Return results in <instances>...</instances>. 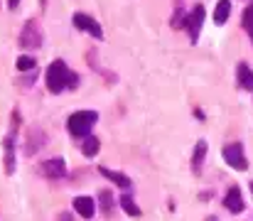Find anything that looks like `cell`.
<instances>
[{"label":"cell","mask_w":253,"mask_h":221,"mask_svg":"<svg viewBox=\"0 0 253 221\" xmlns=\"http://www.w3.org/2000/svg\"><path fill=\"white\" fill-rule=\"evenodd\" d=\"M44 84H47V88H49L52 93H62V91H67V88H77L79 76L72 72L62 59H57V62H52V64L47 67Z\"/></svg>","instance_id":"6da1fadb"},{"label":"cell","mask_w":253,"mask_h":221,"mask_svg":"<svg viewBox=\"0 0 253 221\" xmlns=\"http://www.w3.org/2000/svg\"><path fill=\"white\" fill-rule=\"evenodd\" d=\"M96 121H98V113H96V111H77V113H72V116H69L67 128H69V133H72V135L84 138V135L91 133V128L96 126Z\"/></svg>","instance_id":"7a4b0ae2"},{"label":"cell","mask_w":253,"mask_h":221,"mask_svg":"<svg viewBox=\"0 0 253 221\" xmlns=\"http://www.w3.org/2000/svg\"><path fill=\"white\" fill-rule=\"evenodd\" d=\"M224 160L229 162V167H234V170H239V172H244V170L249 167L241 143H231V145L224 147Z\"/></svg>","instance_id":"3957f363"},{"label":"cell","mask_w":253,"mask_h":221,"mask_svg":"<svg viewBox=\"0 0 253 221\" xmlns=\"http://www.w3.org/2000/svg\"><path fill=\"white\" fill-rule=\"evenodd\" d=\"M74 25H77V30L88 32L91 37H96V40H103V30H101V25H98L93 17L84 15V12H77V15H74Z\"/></svg>","instance_id":"277c9868"},{"label":"cell","mask_w":253,"mask_h":221,"mask_svg":"<svg viewBox=\"0 0 253 221\" xmlns=\"http://www.w3.org/2000/svg\"><path fill=\"white\" fill-rule=\"evenodd\" d=\"M42 32L37 30V25L30 20L27 25H25V30H22V35H20V44L22 47H27V49H35V47H42Z\"/></svg>","instance_id":"5b68a950"},{"label":"cell","mask_w":253,"mask_h":221,"mask_svg":"<svg viewBox=\"0 0 253 221\" xmlns=\"http://www.w3.org/2000/svg\"><path fill=\"white\" fill-rule=\"evenodd\" d=\"M202 22H204V7L202 5H197L192 12H189V17H187V30H189V37H192V42H197V37H199V30H202Z\"/></svg>","instance_id":"8992f818"},{"label":"cell","mask_w":253,"mask_h":221,"mask_svg":"<svg viewBox=\"0 0 253 221\" xmlns=\"http://www.w3.org/2000/svg\"><path fill=\"white\" fill-rule=\"evenodd\" d=\"M42 172H44V177H49V179H59V177H64L67 165H64L62 157H52V160L42 162Z\"/></svg>","instance_id":"52a82bcc"},{"label":"cell","mask_w":253,"mask_h":221,"mask_svg":"<svg viewBox=\"0 0 253 221\" xmlns=\"http://www.w3.org/2000/svg\"><path fill=\"white\" fill-rule=\"evenodd\" d=\"M224 204H226V209H229V212H234V214L244 212V197H241L239 187H231V189L226 192V197H224Z\"/></svg>","instance_id":"ba28073f"},{"label":"cell","mask_w":253,"mask_h":221,"mask_svg":"<svg viewBox=\"0 0 253 221\" xmlns=\"http://www.w3.org/2000/svg\"><path fill=\"white\" fill-rule=\"evenodd\" d=\"M74 212H77L79 217H84V219H91V217L96 214V204H93L91 197H77V199H74Z\"/></svg>","instance_id":"9c48e42d"},{"label":"cell","mask_w":253,"mask_h":221,"mask_svg":"<svg viewBox=\"0 0 253 221\" xmlns=\"http://www.w3.org/2000/svg\"><path fill=\"white\" fill-rule=\"evenodd\" d=\"M229 15H231V0H219V5L214 10V22L216 25H224L229 20Z\"/></svg>","instance_id":"30bf717a"},{"label":"cell","mask_w":253,"mask_h":221,"mask_svg":"<svg viewBox=\"0 0 253 221\" xmlns=\"http://www.w3.org/2000/svg\"><path fill=\"white\" fill-rule=\"evenodd\" d=\"M98 172H101L106 179L116 182L118 187H130V179H128L126 175H121V172H113V170H108V167H98Z\"/></svg>","instance_id":"8fae6325"},{"label":"cell","mask_w":253,"mask_h":221,"mask_svg":"<svg viewBox=\"0 0 253 221\" xmlns=\"http://www.w3.org/2000/svg\"><path fill=\"white\" fill-rule=\"evenodd\" d=\"M239 86L241 88H253V74L246 64H239Z\"/></svg>","instance_id":"7c38bea8"},{"label":"cell","mask_w":253,"mask_h":221,"mask_svg":"<svg viewBox=\"0 0 253 221\" xmlns=\"http://www.w3.org/2000/svg\"><path fill=\"white\" fill-rule=\"evenodd\" d=\"M204 155H207V143H204V140H199V145H197V150H194V160H192V170H194V172H199V170H202Z\"/></svg>","instance_id":"4fadbf2b"},{"label":"cell","mask_w":253,"mask_h":221,"mask_svg":"<svg viewBox=\"0 0 253 221\" xmlns=\"http://www.w3.org/2000/svg\"><path fill=\"white\" fill-rule=\"evenodd\" d=\"M5 170L12 172L15 170V155H12V135L5 138Z\"/></svg>","instance_id":"5bb4252c"},{"label":"cell","mask_w":253,"mask_h":221,"mask_svg":"<svg viewBox=\"0 0 253 221\" xmlns=\"http://www.w3.org/2000/svg\"><path fill=\"white\" fill-rule=\"evenodd\" d=\"M98 147H101V140H98V138H86L82 150H84L86 157H93V155L98 152Z\"/></svg>","instance_id":"9a60e30c"},{"label":"cell","mask_w":253,"mask_h":221,"mask_svg":"<svg viewBox=\"0 0 253 221\" xmlns=\"http://www.w3.org/2000/svg\"><path fill=\"white\" fill-rule=\"evenodd\" d=\"M121 209H123L126 214H130V217H140V209L135 207V202H133L130 197H123V199H121Z\"/></svg>","instance_id":"2e32d148"},{"label":"cell","mask_w":253,"mask_h":221,"mask_svg":"<svg viewBox=\"0 0 253 221\" xmlns=\"http://www.w3.org/2000/svg\"><path fill=\"white\" fill-rule=\"evenodd\" d=\"M241 22H244L246 32L251 35V40H253V5H249V7L244 10V17H241Z\"/></svg>","instance_id":"e0dca14e"},{"label":"cell","mask_w":253,"mask_h":221,"mask_svg":"<svg viewBox=\"0 0 253 221\" xmlns=\"http://www.w3.org/2000/svg\"><path fill=\"white\" fill-rule=\"evenodd\" d=\"M17 69H20V72L35 69V59H32V57H17Z\"/></svg>","instance_id":"ac0fdd59"},{"label":"cell","mask_w":253,"mask_h":221,"mask_svg":"<svg viewBox=\"0 0 253 221\" xmlns=\"http://www.w3.org/2000/svg\"><path fill=\"white\" fill-rule=\"evenodd\" d=\"M101 199H103V207H106V212L111 209V194L108 192H101Z\"/></svg>","instance_id":"d6986e66"},{"label":"cell","mask_w":253,"mask_h":221,"mask_svg":"<svg viewBox=\"0 0 253 221\" xmlns=\"http://www.w3.org/2000/svg\"><path fill=\"white\" fill-rule=\"evenodd\" d=\"M10 7H17V0H10Z\"/></svg>","instance_id":"ffe728a7"},{"label":"cell","mask_w":253,"mask_h":221,"mask_svg":"<svg viewBox=\"0 0 253 221\" xmlns=\"http://www.w3.org/2000/svg\"><path fill=\"white\" fill-rule=\"evenodd\" d=\"M251 192H253V182H251Z\"/></svg>","instance_id":"44dd1931"}]
</instances>
